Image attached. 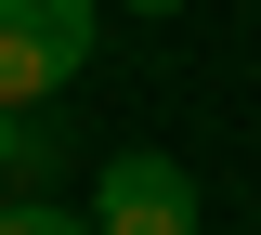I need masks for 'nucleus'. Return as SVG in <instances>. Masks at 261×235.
I'll list each match as a JSON object with an SVG mask.
<instances>
[{"label": "nucleus", "instance_id": "nucleus-4", "mask_svg": "<svg viewBox=\"0 0 261 235\" xmlns=\"http://www.w3.org/2000/svg\"><path fill=\"white\" fill-rule=\"evenodd\" d=\"M0 235H92V222L65 196H39V183H13V196H0Z\"/></svg>", "mask_w": 261, "mask_h": 235}, {"label": "nucleus", "instance_id": "nucleus-1", "mask_svg": "<svg viewBox=\"0 0 261 235\" xmlns=\"http://www.w3.org/2000/svg\"><path fill=\"white\" fill-rule=\"evenodd\" d=\"M92 39H105L92 0H0V105H53V92H79Z\"/></svg>", "mask_w": 261, "mask_h": 235}, {"label": "nucleus", "instance_id": "nucleus-2", "mask_svg": "<svg viewBox=\"0 0 261 235\" xmlns=\"http://www.w3.org/2000/svg\"><path fill=\"white\" fill-rule=\"evenodd\" d=\"M92 235H196V170L157 144H118L92 170Z\"/></svg>", "mask_w": 261, "mask_h": 235}, {"label": "nucleus", "instance_id": "nucleus-3", "mask_svg": "<svg viewBox=\"0 0 261 235\" xmlns=\"http://www.w3.org/2000/svg\"><path fill=\"white\" fill-rule=\"evenodd\" d=\"M53 170V131H39V105H0V196Z\"/></svg>", "mask_w": 261, "mask_h": 235}, {"label": "nucleus", "instance_id": "nucleus-5", "mask_svg": "<svg viewBox=\"0 0 261 235\" xmlns=\"http://www.w3.org/2000/svg\"><path fill=\"white\" fill-rule=\"evenodd\" d=\"M130 13H183V0H130Z\"/></svg>", "mask_w": 261, "mask_h": 235}]
</instances>
